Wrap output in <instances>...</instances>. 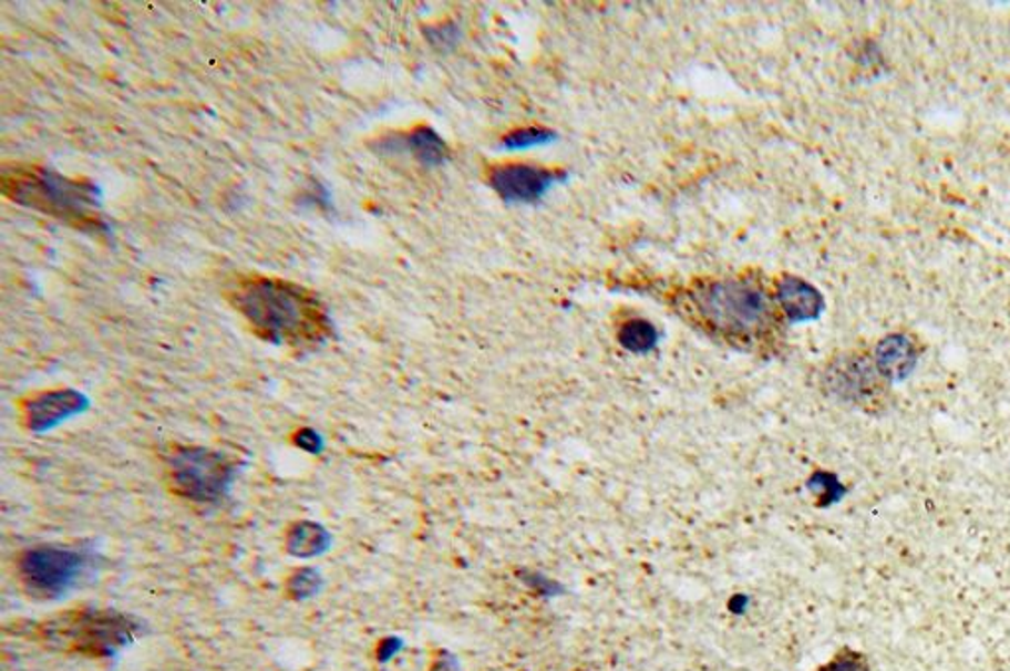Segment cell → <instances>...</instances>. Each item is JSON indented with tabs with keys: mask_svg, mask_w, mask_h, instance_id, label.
Masks as SVG:
<instances>
[{
	"mask_svg": "<svg viewBox=\"0 0 1010 671\" xmlns=\"http://www.w3.org/2000/svg\"><path fill=\"white\" fill-rule=\"evenodd\" d=\"M227 297L252 332L272 344L316 348L332 334L324 304L295 282L251 277L237 282Z\"/></svg>",
	"mask_w": 1010,
	"mask_h": 671,
	"instance_id": "cell-1",
	"label": "cell"
},
{
	"mask_svg": "<svg viewBox=\"0 0 1010 671\" xmlns=\"http://www.w3.org/2000/svg\"><path fill=\"white\" fill-rule=\"evenodd\" d=\"M0 186L4 198L24 208L37 209L80 229H105L101 216V194L95 184L73 180L34 164L2 168Z\"/></svg>",
	"mask_w": 1010,
	"mask_h": 671,
	"instance_id": "cell-2",
	"label": "cell"
},
{
	"mask_svg": "<svg viewBox=\"0 0 1010 671\" xmlns=\"http://www.w3.org/2000/svg\"><path fill=\"white\" fill-rule=\"evenodd\" d=\"M48 644L87 655H113L135 638L138 624L113 610H72L38 628Z\"/></svg>",
	"mask_w": 1010,
	"mask_h": 671,
	"instance_id": "cell-3",
	"label": "cell"
},
{
	"mask_svg": "<svg viewBox=\"0 0 1010 671\" xmlns=\"http://www.w3.org/2000/svg\"><path fill=\"white\" fill-rule=\"evenodd\" d=\"M701 317L722 334L754 336L770 322V300L758 285L742 279L709 282L693 295Z\"/></svg>",
	"mask_w": 1010,
	"mask_h": 671,
	"instance_id": "cell-4",
	"label": "cell"
},
{
	"mask_svg": "<svg viewBox=\"0 0 1010 671\" xmlns=\"http://www.w3.org/2000/svg\"><path fill=\"white\" fill-rule=\"evenodd\" d=\"M234 474L235 466L229 458L204 446H176L166 458V481L171 491L198 504L224 498Z\"/></svg>",
	"mask_w": 1010,
	"mask_h": 671,
	"instance_id": "cell-5",
	"label": "cell"
},
{
	"mask_svg": "<svg viewBox=\"0 0 1010 671\" xmlns=\"http://www.w3.org/2000/svg\"><path fill=\"white\" fill-rule=\"evenodd\" d=\"M19 579L30 597L60 599L75 587L87 569V557L52 545L32 547L19 557Z\"/></svg>",
	"mask_w": 1010,
	"mask_h": 671,
	"instance_id": "cell-6",
	"label": "cell"
},
{
	"mask_svg": "<svg viewBox=\"0 0 1010 671\" xmlns=\"http://www.w3.org/2000/svg\"><path fill=\"white\" fill-rule=\"evenodd\" d=\"M827 390L858 407H884L888 398V381L876 370L875 358L866 354L841 355L825 373Z\"/></svg>",
	"mask_w": 1010,
	"mask_h": 671,
	"instance_id": "cell-7",
	"label": "cell"
},
{
	"mask_svg": "<svg viewBox=\"0 0 1010 671\" xmlns=\"http://www.w3.org/2000/svg\"><path fill=\"white\" fill-rule=\"evenodd\" d=\"M565 174L529 166V164H507L497 166L489 174V186L505 202L532 204L542 200L543 196L560 180Z\"/></svg>",
	"mask_w": 1010,
	"mask_h": 671,
	"instance_id": "cell-8",
	"label": "cell"
},
{
	"mask_svg": "<svg viewBox=\"0 0 1010 671\" xmlns=\"http://www.w3.org/2000/svg\"><path fill=\"white\" fill-rule=\"evenodd\" d=\"M85 407L87 400L78 391H42L30 400L22 401V419L30 431L40 433L82 413Z\"/></svg>",
	"mask_w": 1010,
	"mask_h": 671,
	"instance_id": "cell-9",
	"label": "cell"
},
{
	"mask_svg": "<svg viewBox=\"0 0 1010 671\" xmlns=\"http://www.w3.org/2000/svg\"><path fill=\"white\" fill-rule=\"evenodd\" d=\"M876 370L883 375L888 383H900L908 380L911 372L918 365L920 350L911 336L904 332H894V334L884 336L883 340L876 344L875 350Z\"/></svg>",
	"mask_w": 1010,
	"mask_h": 671,
	"instance_id": "cell-10",
	"label": "cell"
},
{
	"mask_svg": "<svg viewBox=\"0 0 1010 671\" xmlns=\"http://www.w3.org/2000/svg\"><path fill=\"white\" fill-rule=\"evenodd\" d=\"M777 300H780V307L784 310L785 317L790 318L792 322L815 320L821 317L823 307H825L821 292L800 277L782 279L777 287Z\"/></svg>",
	"mask_w": 1010,
	"mask_h": 671,
	"instance_id": "cell-11",
	"label": "cell"
},
{
	"mask_svg": "<svg viewBox=\"0 0 1010 671\" xmlns=\"http://www.w3.org/2000/svg\"><path fill=\"white\" fill-rule=\"evenodd\" d=\"M328 545H330L328 531L312 522L295 524L287 534V551L295 557H316L326 551Z\"/></svg>",
	"mask_w": 1010,
	"mask_h": 671,
	"instance_id": "cell-12",
	"label": "cell"
},
{
	"mask_svg": "<svg viewBox=\"0 0 1010 671\" xmlns=\"http://www.w3.org/2000/svg\"><path fill=\"white\" fill-rule=\"evenodd\" d=\"M405 145L426 166H439L449 156L446 143L442 141L439 133H434L433 128H415L411 135H406Z\"/></svg>",
	"mask_w": 1010,
	"mask_h": 671,
	"instance_id": "cell-13",
	"label": "cell"
},
{
	"mask_svg": "<svg viewBox=\"0 0 1010 671\" xmlns=\"http://www.w3.org/2000/svg\"><path fill=\"white\" fill-rule=\"evenodd\" d=\"M620 342L630 352L643 354V352H650L651 348L658 342V332L646 320H630V322L623 324L622 332H620Z\"/></svg>",
	"mask_w": 1010,
	"mask_h": 671,
	"instance_id": "cell-14",
	"label": "cell"
},
{
	"mask_svg": "<svg viewBox=\"0 0 1010 671\" xmlns=\"http://www.w3.org/2000/svg\"><path fill=\"white\" fill-rule=\"evenodd\" d=\"M555 138L557 135L547 128H519L512 135L505 136L504 146L507 151H524V148H533V146L549 145Z\"/></svg>",
	"mask_w": 1010,
	"mask_h": 671,
	"instance_id": "cell-15",
	"label": "cell"
},
{
	"mask_svg": "<svg viewBox=\"0 0 1010 671\" xmlns=\"http://www.w3.org/2000/svg\"><path fill=\"white\" fill-rule=\"evenodd\" d=\"M318 585H320V579L315 571L310 569H305V571H297L289 579V590L290 595L295 599H307L310 595H315L318 590Z\"/></svg>",
	"mask_w": 1010,
	"mask_h": 671,
	"instance_id": "cell-16",
	"label": "cell"
},
{
	"mask_svg": "<svg viewBox=\"0 0 1010 671\" xmlns=\"http://www.w3.org/2000/svg\"><path fill=\"white\" fill-rule=\"evenodd\" d=\"M820 671H870L863 653L845 650L833 662L823 665Z\"/></svg>",
	"mask_w": 1010,
	"mask_h": 671,
	"instance_id": "cell-17",
	"label": "cell"
},
{
	"mask_svg": "<svg viewBox=\"0 0 1010 671\" xmlns=\"http://www.w3.org/2000/svg\"><path fill=\"white\" fill-rule=\"evenodd\" d=\"M297 443L298 446H302V448H307V451H312V453H316V451H318V446H320V438H318V435H316L315 431H310V429H302V431H300V433L297 435Z\"/></svg>",
	"mask_w": 1010,
	"mask_h": 671,
	"instance_id": "cell-18",
	"label": "cell"
}]
</instances>
